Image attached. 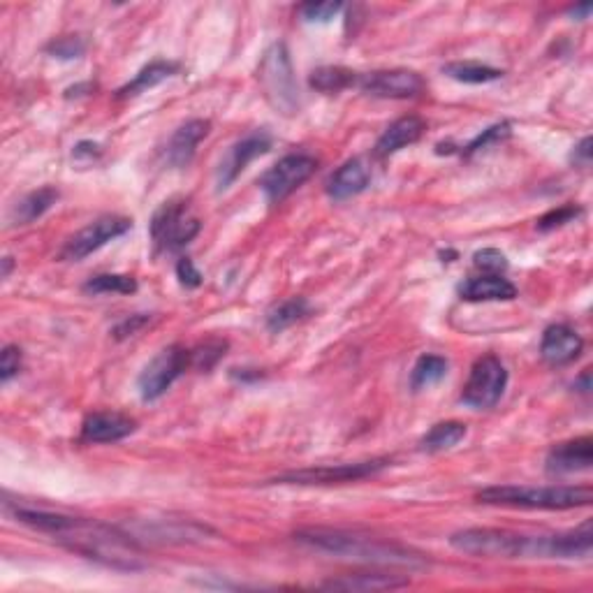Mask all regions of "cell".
Wrapping results in <instances>:
<instances>
[{
	"mask_svg": "<svg viewBox=\"0 0 593 593\" xmlns=\"http://www.w3.org/2000/svg\"><path fill=\"white\" fill-rule=\"evenodd\" d=\"M14 517L35 531L47 533L70 552L100 563V566L123 570V573H135V570L146 568L137 540L130 533L116 529V526L35 508H17Z\"/></svg>",
	"mask_w": 593,
	"mask_h": 593,
	"instance_id": "6da1fadb",
	"label": "cell"
},
{
	"mask_svg": "<svg viewBox=\"0 0 593 593\" xmlns=\"http://www.w3.org/2000/svg\"><path fill=\"white\" fill-rule=\"evenodd\" d=\"M295 540L311 549H318V552L339 556V559L369 563V566L408 570H422L429 566V561L422 554H417L404 545L371 536H360V533L350 531L304 529L295 533Z\"/></svg>",
	"mask_w": 593,
	"mask_h": 593,
	"instance_id": "7a4b0ae2",
	"label": "cell"
},
{
	"mask_svg": "<svg viewBox=\"0 0 593 593\" xmlns=\"http://www.w3.org/2000/svg\"><path fill=\"white\" fill-rule=\"evenodd\" d=\"M450 545L457 552L485 559H526L545 556V536H524L508 529H464L452 533Z\"/></svg>",
	"mask_w": 593,
	"mask_h": 593,
	"instance_id": "3957f363",
	"label": "cell"
},
{
	"mask_svg": "<svg viewBox=\"0 0 593 593\" xmlns=\"http://www.w3.org/2000/svg\"><path fill=\"white\" fill-rule=\"evenodd\" d=\"M478 501L489 505L531 510H570L593 501L591 487H489L478 494Z\"/></svg>",
	"mask_w": 593,
	"mask_h": 593,
	"instance_id": "277c9868",
	"label": "cell"
},
{
	"mask_svg": "<svg viewBox=\"0 0 593 593\" xmlns=\"http://www.w3.org/2000/svg\"><path fill=\"white\" fill-rule=\"evenodd\" d=\"M258 82L265 93V100L278 114L295 116L299 112V89L295 70L288 54V47L283 42L269 47L262 56L258 68Z\"/></svg>",
	"mask_w": 593,
	"mask_h": 593,
	"instance_id": "5b68a950",
	"label": "cell"
},
{
	"mask_svg": "<svg viewBox=\"0 0 593 593\" xmlns=\"http://www.w3.org/2000/svg\"><path fill=\"white\" fill-rule=\"evenodd\" d=\"M505 385H508V369L503 362L496 355H482L473 364L471 376H468L464 392H461V401L475 411H487V408L499 404Z\"/></svg>",
	"mask_w": 593,
	"mask_h": 593,
	"instance_id": "8992f818",
	"label": "cell"
},
{
	"mask_svg": "<svg viewBox=\"0 0 593 593\" xmlns=\"http://www.w3.org/2000/svg\"><path fill=\"white\" fill-rule=\"evenodd\" d=\"M200 232V221L188 214L183 200H170L156 211L151 221V237L158 251H179Z\"/></svg>",
	"mask_w": 593,
	"mask_h": 593,
	"instance_id": "52a82bcc",
	"label": "cell"
},
{
	"mask_svg": "<svg viewBox=\"0 0 593 593\" xmlns=\"http://www.w3.org/2000/svg\"><path fill=\"white\" fill-rule=\"evenodd\" d=\"M392 464V459L380 457L369 461H355V464H334V466H316L302 468V471H290L278 475L274 482L281 485H343V482H360L383 471Z\"/></svg>",
	"mask_w": 593,
	"mask_h": 593,
	"instance_id": "ba28073f",
	"label": "cell"
},
{
	"mask_svg": "<svg viewBox=\"0 0 593 593\" xmlns=\"http://www.w3.org/2000/svg\"><path fill=\"white\" fill-rule=\"evenodd\" d=\"M316 170L318 160L309 153H290V156L278 160L274 167H269L265 177L260 179V188L269 204H278L295 193L302 183L309 181Z\"/></svg>",
	"mask_w": 593,
	"mask_h": 593,
	"instance_id": "9c48e42d",
	"label": "cell"
},
{
	"mask_svg": "<svg viewBox=\"0 0 593 593\" xmlns=\"http://www.w3.org/2000/svg\"><path fill=\"white\" fill-rule=\"evenodd\" d=\"M190 366V350L181 346H170L153 357L139 373L137 387L144 401H156L170 390L183 371Z\"/></svg>",
	"mask_w": 593,
	"mask_h": 593,
	"instance_id": "30bf717a",
	"label": "cell"
},
{
	"mask_svg": "<svg viewBox=\"0 0 593 593\" xmlns=\"http://www.w3.org/2000/svg\"><path fill=\"white\" fill-rule=\"evenodd\" d=\"M133 228V221L126 216H100L98 221H93L91 225H86L84 230H79L75 237H70L65 241L63 251H61V260L68 262H79L84 258H89L91 253L100 251L102 246H107L109 241L123 237V234L130 232Z\"/></svg>",
	"mask_w": 593,
	"mask_h": 593,
	"instance_id": "8fae6325",
	"label": "cell"
},
{
	"mask_svg": "<svg viewBox=\"0 0 593 593\" xmlns=\"http://www.w3.org/2000/svg\"><path fill=\"white\" fill-rule=\"evenodd\" d=\"M357 84H360V89L364 93L376 95V98H392V100L417 98V95L424 93V89H427V82H424L420 72L406 70V68L369 72V75H362L357 79Z\"/></svg>",
	"mask_w": 593,
	"mask_h": 593,
	"instance_id": "7c38bea8",
	"label": "cell"
},
{
	"mask_svg": "<svg viewBox=\"0 0 593 593\" xmlns=\"http://www.w3.org/2000/svg\"><path fill=\"white\" fill-rule=\"evenodd\" d=\"M269 149H272V135H269L267 130H255V133L239 139V142L228 151V156L221 160V165H218L216 188H230L232 183L239 179V174L244 172L255 158L269 153Z\"/></svg>",
	"mask_w": 593,
	"mask_h": 593,
	"instance_id": "4fadbf2b",
	"label": "cell"
},
{
	"mask_svg": "<svg viewBox=\"0 0 593 593\" xmlns=\"http://www.w3.org/2000/svg\"><path fill=\"white\" fill-rule=\"evenodd\" d=\"M545 464L549 475H570L589 471L593 464V441L589 436H582L554 445V448L549 450Z\"/></svg>",
	"mask_w": 593,
	"mask_h": 593,
	"instance_id": "5bb4252c",
	"label": "cell"
},
{
	"mask_svg": "<svg viewBox=\"0 0 593 593\" xmlns=\"http://www.w3.org/2000/svg\"><path fill=\"white\" fill-rule=\"evenodd\" d=\"M584 341L582 336L568 325H552L545 329L543 341H540V355L552 366H563L575 362L582 355Z\"/></svg>",
	"mask_w": 593,
	"mask_h": 593,
	"instance_id": "9a60e30c",
	"label": "cell"
},
{
	"mask_svg": "<svg viewBox=\"0 0 593 593\" xmlns=\"http://www.w3.org/2000/svg\"><path fill=\"white\" fill-rule=\"evenodd\" d=\"M137 429L133 417L121 413H93L82 424V443H116Z\"/></svg>",
	"mask_w": 593,
	"mask_h": 593,
	"instance_id": "2e32d148",
	"label": "cell"
},
{
	"mask_svg": "<svg viewBox=\"0 0 593 593\" xmlns=\"http://www.w3.org/2000/svg\"><path fill=\"white\" fill-rule=\"evenodd\" d=\"M593 545L591 519L573 531L554 533L545 536V556L547 559H587Z\"/></svg>",
	"mask_w": 593,
	"mask_h": 593,
	"instance_id": "e0dca14e",
	"label": "cell"
},
{
	"mask_svg": "<svg viewBox=\"0 0 593 593\" xmlns=\"http://www.w3.org/2000/svg\"><path fill=\"white\" fill-rule=\"evenodd\" d=\"M466 302H510L517 297V288L501 274H485L468 278L457 288Z\"/></svg>",
	"mask_w": 593,
	"mask_h": 593,
	"instance_id": "ac0fdd59",
	"label": "cell"
},
{
	"mask_svg": "<svg viewBox=\"0 0 593 593\" xmlns=\"http://www.w3.org/2000/svg\"><path fill=\"white\" fill-rule=\"evenodd\" d=\"M424 130H427V123H424L420 116L415 114H408V116H401L392 123L390 128L385 130L383 135L378 137L376 142V156L378 158H390L394 153L406 149V146L415 144L417 139L424 135Z\"/></svg>",
	"mask_w": 593,
	"mask_h": 593,
	"instance_id": "d6986e66",
	"label": "cell"
},
{
	"mask_svg": "<svg viewBox=\"0 0 593 593\" xmlns=\"http://www.w3.org/2000/svg\"><path fill=\"white\" fill-rule=\"evenodd\" d=\"M369 181H371L369 167H366L362 158H353V160H348V163H343L339 170L329 177L327 195L336 202L348 200V197H355V195H360L362 190H366Z\"/></svg>",
	"mask_w": 593,
	"mask_h": 593,
	"instance_id": "ffe728a7",
	"label": "cell"
},
{
	"mask_svg": "<svg viewBox=\"0 0 593 593\" xmlns=\"http://www.w3.org/2000/svg\"><path fill=\"white\" fill-rule=\"evenodd\" d=\"M211 123L204 119H193L179 126L177 133L172 135L170 144H167V163L174 167H186L195 156L197 144L209 135Z\"/></svg>",
	"mask_w": 593,
	"mask_h": 593,
	"instance_id": "44dd1931",
	"label": "cell"
},
{
	"mask_svg": "<svg viewBox=\"0 0 593 593\" xmlns=\"http://www.w3.org/2000/svg\"><path fill=\"white\" fill-rule=\"evenodd\" d=\"M408 587V577L390 575V573H357L343 575L339 580H329L322 584V589L332 591H387Z\"/></svg>",
	"mask_w": 593,
	"mask_h": 593,
	"instance_id": "7402d4cb",
	"label": "cell"
},
{
	"mask_svg": "<svg viewBox=\"0 0 593 593\" xmlns=\"http://www.w3.org/2000/svg\"><path fill=\"white\" fill-rule=\"evenodd\" d=\"M58 197H61V193L51 186H45L40 190H33V193H28L24 200H19L17 207L12 209V216H10L12 225H28V223L38 221L40 216H45L47 211L54 207V204L58 202Z\"/></svg>",
	"mask_w": 593,
	"mask_h": 593,
	"instance_id": "603a6c76",
	"label": "cell"
},
{
	"mask_svg": "<svg viewBox=\"0 0 593 593\" xmlns=\"http://www.w3.org/2000/svg\"><path fill=\"white\" fill-rule=\"evenodd\" d=\"M179 72V65L172 61H153L142 68L135 75L133 82H128L123 89H119V98H133V95H139L149 89H156L158 84L167 82V79L174 77Z\"/></svg>",
	"mask_w": 593,
	"mask_h": 593,
	"instance_id": "cb8c5ba5",
	"label": "cell"
},
{
	"mask_svg": "<svg viewBox=\"0 0 593 593\" xmlns=\"http://www.w3.org/2000/svg\"><path fill=\"white\" fill-rule=\"evenodd\" d=\"M466 438V424L457 422V420H448V422H438L427 431V436L420 441V448L424 452H445L450 448H455L457 443H461Z\"/></svg>",
	"mask_w": 593,
	"mask_h": 593,
	"instance_id": "d4e9b609",
	"label": "cell"
},
{
	"mask_svg": "<svg viewBox=\"0 0 593 593\" xmlns=\"http://www.w3.org/2000/svg\"><path fill=\"white\" fill-rule=\"evenodd\" d=\"M357 72L341 68V65H325V68H318L311 72L309 84L311 89L320 93H341L350 89V86L357 84Z\"/></svg>",
	"mask_w": 593,
	"mask_h": 593,
	"instance_id": "484cf974",
	"label": "cell"
},
{
	"mask_svg": "<svg viewBox=\"0 0 593 593\" xmlns=\"http://www.w3.org/2000/svg\"><path fill=\"white\" fill-rule=\"evenodd\" d=\"M309 302L304 297H290L285 302L276 304L272 311L267 313V329L272 334H281L285 329L295 325V322L309 316Z\"/></svg>",
	"mask_w": 593,
	"mask_h": 593,
	"instance_id": "4316f807",
	"label": "cell"
},
{
	"mask_svg": "<svg viewBox=\"0 0 593 593\" xmlns=\"http://www.w3.org/2000/svg\"><path fill=\"white\" fill-rule=\"evenodd\" d=\"M443 72L448 77L455 79V82H461V84H489V82H499V79L505 75L503 70L492 68V65L471 63V61L448 63L443 68Z\"/></svg>",
	"mask_w": 593,
	"mask_h": 593,
	"instance_id": "83f0119b",
	"label": "cell"
},
{
	"mask_svg": "<svg viewBox=\"0 0 593 593\" xmlns=\"http://www.w3.org/2000/svg\"><path fill=\"white\" fill-rule=\"evenodd\" d=\"M448 360L441 355H422L411 371L413 390H427V387L441 383L448 376Z\"/></svg>",
	"mask_w": 593,
	"mask_h": 593,
	"instance_id": "f1b7e54d",
	"label": "cell"
},
{
	"mask_svg": "<svg viewBox=\"0 0 593 593\" xmlns=\"http://www.w3.org/2000/svg\"><path fill=\"white\" fill-rule=\"evenodd\" d=\"M84 290L91 292V295H109V292H114V295H133V292H137V281L126 274H98L86 281Z\"/></svg>",
	"mask_w": 593,
	"mask_h": 593,
	"instance_id": "f546056e",
	"label": "cell"
},
{
	"mask_svg": "<svg viewBox=\"0 0 593 593\" xmlns=\"http://www.w3.org/2000/svg\"><path fill=\"white\" fill-rule=\"evenodd\" d=\"M225 350H228V343L221 339L204 341L195 350H190V366H195V369H202V371H209L211 366H216V362L225 355Z\"/></svg>",
	"mask_w": 593,
	"mask_h": 593,
	"instance_id": "4dcf8cb0",
	"label": "cell"
},
{
	"mask_svg": "<svg viewBox=\"0 0 593 593\" xmlns=\"http://www.w3.org/2000/svg\"><path fill=\"white\" fill-rule=\"evenodd\" d=\"M505 137H510V123L508 121L494 123V126H489L487 130H482L478 137L471 139V142L464 146V151H461V153H464V156H471V153H478V151L487 149V146H492L496 142H503Z\"/></svg>",
	"mask_w": 593,
	"mask_h": 593,
	"instance_id": "1f68e13d",
	"label": "cell"
},
{
	"mask_svg": "<svg viewBox=\"0 0 593 593\" xmlns=\"http://www.w3.org/2000/svg\"><path fill=\"white\" fill-rule=\"evenodd\" d=\"M582 216V207H575V204H566V207H559V209H552L549 214H545L543 218L538 221V230L549 232V230H556V228H563L566 223H573L577 218Z\"/></svg>",
	"mask_w": 593,
	"mask_h": 593,
	"instance_id": "d6a6232c",
	"label": "cell"
},
{
	"mask_svg": "<svg viewBox=\"0 0 593 593\" xmlns=\"http://www.w3.org/2000/svg\"><path fill=\"white\" fill-rule=\"evenodd\" d=\"M473 265L485 274H503L508 269V258L496 248H482L473 255Z\"/></svg>",
	"mask_w": 593,
	"mask_h": 593,
	"instance_id": "836d02e7",
	"label": "cell"
},
{
	"mask_svg": "<svg viewBox=\"0 0 593 593\" xmlns=\"http://www.w3.org/2000/svg\"><path fill=\"white\" fill-rule=\"evenodd\" d=\"M341 10V3H306L299 7V14H302V19L309 21V24H327V21H332Z\"/></svg>",
	"mask_w": 593,
	"mask_h": 593,
	"instance_id": "e575fe53",
	"label": "cell"
},
{
	"mask_svg": "<svg viewBox=\"0 0 593 593\" xmlns=\"http://www.w3.org/2000/svg\"><path fill=\"white\" fill-rule=\"evenodd\" d=\"M21 369V350L17 346H5L0 353V380L10 383Z\"/></svg>",
	"mask_w": 593,
	"mask_h": 593,
	"instance_id": "d590c367",
	"label": "cell"
},
{
	"mask_svg": "<svg viewBox=\"0 0 593 593\" xmlns=\"http://www.w3.org/2000/svg\"><path fill=\"white\" fill-rule=\"evenodd\" d=\"M86 51V42L82 38H58L49 45V54L58 58H79Z\"/></svg>",
	"mask_w": 593,
	"mask_h": 593,
	"instance_id": "8d00e7d4",
	"label": "cell"
},
{
	"mask_svg": "<svg viewBox=\"0 0 593 593\" xmlns=\"http://www.w3.org/2000/svg\"><path fill=\"white\" fill-rule=\"evenodd\" d=\"M177 278L183 288H197V285L202 283V274L200 269L195 267V262L190 258H181L179 265H177Z\"/></svg>",
	"mask_w": 593,
	"mask_h": 593,
	"instance_id": "74e56055",
	"label": "cell"
},
{
	"mask_svg": "<svg viewBox=\"0 0 593 593\" xmlns=\"http://www.w3.org/2000/svg\"><path fill=\"white\" fill-rule=\"evenodd\" d=\"M100 144H93V142H79L75 146V151H72V160H75L77 165H93L95 160L100 158Z\"/></svg>",
	"mask_w": 593,
	"mask_h": 593,
	"instance_id": "f35d334b",
	"label": "cell"
},
{
	"mask_svg": "<svg viewBox=\"0 0 593 593\" xmlns=\"http://www.w3.org/2000/svg\"><path fill=\"white\" fill-rule=\"evenodd\" d=\"M146 322H149V318H146V316H133L128 320H123L121 325L114 329V336H116V339H126V336H133L146 325Z\"/></svg>",
	"mask_w": 593,
	"mask_h": 593,
	"instance_id": "ab89813d",
	"label": "cell"
},
{
	"mask_svg": "<svg viewBox=\"0 0 593 593\" xmlns=\"http://www.w3.org/2000/svg\"><path fill=\"white\" fill-rule=\"evenodd\" d=\"M570 160H573L577 167H589L591 165V137H584L582 142L575 146V151H573V156H570Z\"/></svg>",
	"mask_w": 593,
	"mask_h": 593,
	"instance_id": "60d3db41",
	"label": "cell"
},
{
	"mask_svg": "<svg viewBox=\"0 0 593 593\" xmlns=\"http://www.w3.org/2000/svg\"><path fill=\"white\" fill-rule=\"evenodd\" d=\"M589 12H591V3L577 5V7H573V10H570V14H573V17H577V19H587Z\"/></svg>",
	"mask_w": 593,
	"mask_h": 593,
	"instance_id": "b9f144b4",
	"label": "cell"
},
{
	"mask_svg": "<svg viewBox=\"0 0 593 593\" xmlns=\"http://www.w3.org/2000/svg\"><path fill=\"white\" fill-rule=\"evenodd\" d=\"M3 265H5V269H3V276L7 278V274H10V269H12V258H5V260H3Z\"/></svg>",
	"mask_w": 593,
	"mask_h": 593,
	"instance_id": "7bdbcfd3",
	"label": "cell"
}]
</instances>
